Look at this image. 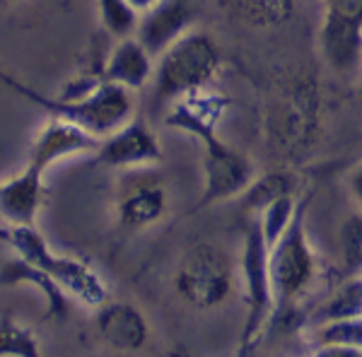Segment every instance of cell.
Returning <instances> with one entry per match:
<instances>
[{"label": "cell", "instance_id": "6da1fadb", "mask_svg": "<svg viewBox=\"0 0 362 357\" xmlns=\"http://www.w3.org/2000/svg\"><path fill=\"white\" fill-rule=\"evenodd\" d=\"M0 83L15 92V95L25 97L34 107L46 111L49 116L70 121V124L80 126L83 131L92 133L95 138H107L119 126H124L128 119H133V97L131 90L119 87L114 83L97 78L83 95H63V97H49L37 92L20 80L10 78V75L0 73Z\"/></svg>", "mask_w": 362, "mask_h": 357}, {"label": "cell", "instance_id": "7a4b0ae2", "mask_svg": "<svg viewBox=\"0 0 362 357\" xmlns=\"http://www.w3.org/2000/svg\"><path fill=\"white\" fill-rule=\"evenodd\" d=\"M0 242L8 244L15 251V256L49 273L66 290L70 300H78L90 309H99L107 300H112L102 275L83 259L56 254L44 234L37 230V225H3Z\"/></svg>", "mask_w": 362, "mask_h": 357}, {"label": "cell", "instance_id": "3957f363", "mask_svg": "<svg viewBox=\"0 0 362 357\" xmlns=\"http://www.w3.org/2000/svg\"><path fill=\"white\" fill-rule=\"evenodd\" d=\"M220 51L213 39L203 32H186L169 49L157 56L153 83L155 99L172 104L186 92L210 87L218 78Z\"/></svg>", "mask_w": 362, "mask_h": 357}, {"label": "cell", "instance_id": "277c9868", "mask_svg": "<svg viewBox=\"0 0 362 357\" xmlns=\"http://www.w3.org/2000/svg\"><path fill=\"white\" fill-rule=\"evenodd\" d=\"M312 193L295 203V213L280 239L268 249V271L273 285V319L283 316L314 278V251L307 239V206Z\"/></svg>", "mask_w": 362, "mask_h": 357}, {"label": "cell", "instance_id": "5b68a950", "mask_svg": "<svg viewBox=\"0 0 362 357\" xmlns=\"http://www.w3.org/2000/svg\"><path fill=\"white\" fill-rule=\"evenodd\" d=\"M174 290L196 309H213L232 292V263L220 247L198 242L181 254L174 271Z\"/></svg>", "mask_w": 362, "mask_h": 357}, {"label": "cell", "instance_id": "8992f818", "mask_svg": "<svg viewBox=\"0 0 362 357\" xmlns=\"http://www.w3.org/2000/svg\"><path fill=\"white\" fill-rule=\"evenodd\" d=\"M242 278H244V302H247V319H244L242 338H239V355H249L259 345L268 321L273 319V285L268 271V247L261 237L259 225H249L244 234L242 251Z\"/></svg>", "mask_w": 362, "mask_h": 357}, {"label": "cell", "instance_id": "52a82bcc", "mask_svg": "<svg viewBox=\"0 0 362 357\" xmlns=\"http://www.w3.org/2000/svg\"><path fill=\"white\" fill-rule=\"evenodd\" d=\"M321 54L336 73L353 75L362 66V0H324Z\"/></svg>", "mask_w": 362, "mask_h": 357}, {"label": "cell", "instance_id": "ba28073f", "mask_svg": "<svg viewBox=\"0 0 362 357\" xmlns=\"http://www.w3.org/2000/svg\"><path fill=\"white\" fill-rule=\"evenodd\" d=\"M203 193L191 213L239 196L254 179V165L220 136L203 140Z\"/></svg>", "mask_w": 362, "mask_h": 357}, {"label": "cell", "instance_id": "9c48e42d", "mask_svg": "<svg viewBox=\"0 0 362 357\" xmlns=\"http://www.w3.org/2000/svg\"><path fill=\"white\" fill-rule=\"evenodd\" d=\"M97 162L109 169H126V167H143L162 162V145L155 131L143 119H128L114 133L99 140Z\"/></svg>", "mask_w": 362, "mask_h": 357}, {"label": "cell", "instance_id": "30bf717a", "mask_svg": "<svg viewBox=\"0 0 362 357\" xmlns=\"http://www.w3.org/2000/svg\"><path fill=\"white\" fill-rule=\"evenodd\" d=\"M227 107H230V99L223 92L213 87H201V90L186 92L169 104L165 124L203 143L206 138L218 136V126L223 124Z\"/></svg>", "mask_w": 362, "mask_h": 357}, {"label": "cell", "instance_id": "8fae6325", "mask_svg": "<svg viewBox=\"0 0 362 357\" xmlns=\"http://www.w3.org/2000/svg\"><path fill=\"white\" fill-rule=\"evenodd\" d=\"M97 148L99 138H95L92 133L83 131V128L70 124V121L49 116V121H46L37 140H34L27 162L46 174L61 160H68V157L75 155H90V152H97Z\"/></svg>", "mask_w": 362, "mask_h": 357}, {"label": "cell", "instance_id": "7c38bea8", "mask_svg": "<svg viewBox=\"0 0 362 357\" xmlns=\"http://www.w3.org/2000/svg\"><path fill=\"white\" fill-rule=\"evenodd\" d=\"M97 333L104 345L119 353H138L150 338L145 314L136 304L107 300L97 309Z\"/></svg>", "mask_w": 362, "mask_h": 357}, {"label": "cell", "instance_id": "4fadbf2b", "mask_svg": "<svg viewBox=\"0 0 362 357\" xmlns=\"http://www.w3.org/2000/svg\"><path fill=\"white\" fill-rule=\"evenodd\" d=\"M194 13L184 0H160L150 10L138 15L136 37L153 56H160L179 37L191 29Z\"/></svg>", "mask_w": 362, "mask_h": 357}, {"label": "cell", "instance_id": "5bb4252c", "mask_svg": "<svg viewBox=\"0 0 362 357\" xmlns=\"http://www.w3.org/2000/svg\"><path fill=\"white\" fill-rule=\"evenodd\" d=\"M44 172L27 167L0 181V220L5 225H37V215L44 206Z\"/></svg>", "mask_w": 362, "mask_h": 357}, {"label": "cell", "instance_id": "9a60e30c", "mask_svg": "<svg viewBox=\"0 0 362 357\" xmlns=\"http://www.w3.org/2000/svg\"><path fill=\"white\" fill-rule=\"evenodd\" d=\"M153 70L155 56L138 42L136 34H131V37H124L116 42L112 54L104 61V70L99 78L136 92L153 80Z\"/></svg>", "mask_w": 362, "mask_h": 357}, {"label": "cell", "instance_id": "2e32d148", "mask_svg": "<svg viewBox=\"0 0 362 357\" xmlns=\"http://www.w3.org/2000/svg\"><path fill=\"white\" fill-rule=\"evenodd\" d=\"M317 124V90L309 80H295L280 111V133L285 148H305Z\"/></svg>", "mask_w": 362, "mask_h": 357}, {"label": "cell", "instance_id": "e0dca14e", "mask_svg": "<svg viewBox=\"0 0 362 357\" xmlns=\"http://www.w3.org/2000/svg\"><path fill=\"white\" fill-rule=\"evenodd\" d=\"M0 285H3V288H17V285H29V288H34L44 297L46 319L49 321H63L68 316L70 297L66 295V290H63L49 273H44L42 268L20 259V256L10 259L5 266H0Z\"/></svg>", "mask_w": 362, "mask_h": 357}, {"label": "cell", "instance_id": "ac0fdd59", "mask_svg": "<svg viewBox=\"0 0 362 357\" xmlns=\"http://www.w3.org/2000/svg\"><path fill=\"white\" fill-rule=\"evenodd\" d=\"M167 210V196L162 186H138L119 203V222L126 230H145L155 225Z\"/></svg>", "mask_w": 362, "mask_h": 357}, {"label": "cell", "instance_id": "d6986e66", "mask_svg": "<svg viewBox=\"0 0 362 357\" xmlns=\"http://www.w3.org/2000/svg\"><path fill=\"white\" fill-rule=\"evenodd\" d=\"M220 3L232 17L256 29L280 27L295 13V0H220Z\"/></svg>", "mask_w": 362, "mask_h": 357}, {"label": "cell", "instance_id": "ffe728a7", "mask_svg": "<svg viewBox=\"0 0 362 357\" xmlns=\"http://www.w3.org/2000/svg\"><path fill=\"white\" fill-rule=\"evenodd\" d=\"M295 193V179L285 172H268L261 177H254L249 181V186L239 193L242 198V208L249 213H261L271 203H276L278 198Z\"/></svg>", "mask_w": 362, "mask_h": 357}, {"label": "cell", "instance_id": "44dd1931", "mask_svg": "<svg viewBox=\"0 0 362 357\" xmlns=\"http://www.w3.org/2000/svg\"><path fill=\"white\" fill-rule=\"evenodd\" d=\"M317 343L326 353H362V316L331 319L319 324Z\"/></svg>", "mask_w": 362, "mask_h": 357}, {"label": "cell", "instance_id": "7402d4cb", "mask_svg": "<svg viewBox=\"0 0 362 357\" xmlns=\"http://www.w3.org/2000/svg\"><path fill=\"white\" fill-rule=\"evenodd\" d=\"M42 353L37 336L13 316H0V357H37Z\"/></svg>", "mask_w": 362, "mask_h": 357}, {"label": "cell", "instance_id": "603a6c76", "mask_svg": "<svg viewBox=\"0 0 362 357\" xmlns=\"http://www.w3.org/2000/svg\"><path fill=\"white\" fill-rule=\"evenodd\" d=\"M348 316H362V278H353L331 297L319 312L314 314L317 324L331 319H348Z\"/></svg>", "mask_w": 362, "mask_h": 357}, {"label": "cell", "instance_id": "cb8c5ba5", "mask_svg": "<svg viewBox=\"0 0 362 357\" xmlns=\"http://www.w3.org/2000/svg\"><path fill=\"white\" fill-rule=\"evenodd\" d=\"M95 3H97L99 22H102V27L112 37L124 39L136 32L138 13L131 8L128 0H95Z\"/></svg>", "mask_w": 362, "mask_h": 357}, {"label": "cell", "instance_id": "d4e9b609", "mask_svg": "<svg viewBox=\"0 0 362 357\" xmlns=\"http://www.w3.org/2000/svg\"><path fill=\"white\" fill-rule=\"evenodd\" d=\"M295 193H290V196H283L278 198L276 203H271L266 210H261V222H256L261 230V237H264L266 247L271 249L273 244L280 239V234L285 232V227L290 225V220H293V213H295Z\"/></svg>", "mask_w": 362, "mask_h": 357}, {"label": "cell", "instance_id": "484cf974", "mask_svg": "<svg viewBox=\"0 0 362 357\" xmlns=\"http://www.w3.org/2000/svg\"><path fill=\"white\" fill-rule=\"evenodd\" d=\"M341 254L350 275L362 273V215H350L341 227Z\"/></svg>", "mask_w": 362, "mask_h": 357}, {"label": "cell", "instance_id": "4316f807", "mask_svg": "<svg viewBox=\"0 0 362 357\" xmlns=\"http://www.w3.org/2000/svg\"><path fill=\"white\" fill-rule=\"evenodd\" d=\"M348 186H350V193L355 196V201L362 203V162L353 169V174H350V179H348Z\"/></svg>", "mask_w": 362, "mask_h": 357}, {"label": "cell", "instance_id": "83f0119b", "mask_svg": "<svg viewBox=\"0 0 362 357\" xmlns=\"http://www.w3.org/2000/svg\"><path fill=\"white\" fill-rule=\"evenodd\" d=\"M128 3H131V8L140 15V13H145V10L153 8V5L160 3V0H128Z\"/></svg>", "mask_w": 362, "mask_h": 357}]
</instances>
